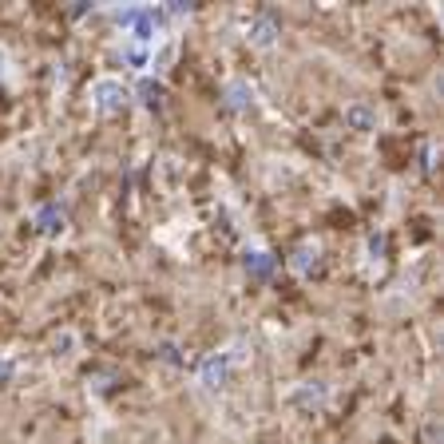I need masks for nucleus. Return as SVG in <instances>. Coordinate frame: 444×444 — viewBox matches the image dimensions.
Wrapping results in <instances>:
<instances>
[{"label": "nucleus", "instance_id": "nucleus-5", "mask_svg": "<svg viewBox=\"0 0 444 444\" xmlns=\"http://www.w3.org/2000/svg\"><path fill=\"white\" fill-rule=\"evenodd\" d=\"M246 270H254L258 278H266V274L274 270V262L266 258V254H254V258H246Z\"/></svg>", "mask_w": 444, "mask_h": 444}, {"label": "nucleus", "instance_id": "nucleus-3", "mask_svg": "<svg viewBox=\"0 0 444 444\" xmlns=\"http://www.w3.org/2000/svg\"><path fill=\"white\" fill-rule=\"evenodd\" d=\"M346 119H349L353 127H357V131H365V127H373V111H369V108H361V103H357V108H349V111H346Z\"/></svg>", "mask_w": 444, "mask_h": 444}, {"label": "nucleus", "instance_id": "nucleus-6", "mask_svg": "<svg viewBox=\"0 0 444 444\" xmlns=\"http://www.w3.org/2000/svg\"><path fill=\"white\" fill-rule=\"evenodd\" d=\"M309 258H313V262H318V250H302V254H297V262H294V266H297V270H302V274H306L309 270Z\"/></svg>", "mask_w": 444, "mask_h": 444}, {"label": "nucleus", "instance_id": "nucleus-8", "mask_svg": "<svg viewBox=\"0 0 444 444\" xmlns=\"http://www.w3.org/2000/svg\"><path fill=\"white\" fill-rule=\"evenodd\" d=\"M230 103H235V108H246V87H230Z\"/></svg>", "mask_w": 444, "mask_h": 444}, {"label": "nucleus", "instance_id": "nucleus-7", "mask_svg": "<svg viewBox=\"0 0 444 444\" xmlns=\"http://www.w3.org/2000/svg\"><path fill=\"white\" fill-rule=\"evenodd\" d=\"M52 222H56V207L40 210V230H56V226H52Z\"/></svg>", "mask_w": 444, "mask_h": 444}, {"label": "nucleus", "instance_id": "nucleus-9", "mask_svg": "<svg viewBox=\"0 0 444 444\" xmlns=\"http://www.w3.org/2000/svg\"><path fill=\"white\" fill-rule=\"evenodd\" d=\"M0 377H13V365H8V361H0Z\"/></svg>", "mask_w": 444, "mask_h": 444}, {"label": "nucleus", "instance_id": "nucleus-1", "mask_svg": "<svg viewBox=\"0 0 444 444\" xmlns=\"http://www.w3.org/2000/svg\"><path fill=\"white\" fill-rule=\"evenodd\" d=\"M91 99H96V108L115 111V108H119V103L127 99V87H124V84H115V80H99V84L91 87Z\"/></svg>", "mask_w": 444, "mask_h": 444}, {"label": "nucleus", "instance_id": "nucleus-4", "mask_svg": "<svg viewBox=\"0 0 444 444\" xmlns=\"http://www.w3.org/2000/svg\"><path fill=\"white\" fill-rule=\"evenodd\" d=\"M250 40H254V44H270V40H274V24H270V20H258V24L250 28Z\"/></svg>", "mask_w": 444, "mask_h": 444}, {"label": "nucleus", "instance_id": "nucleus-2", "mask_svg": "<svg viewBox=\"0 0 444 444\" xmlns=\"http://www.w3.org/2000/svg\"><path fill=\"white\" fill-rule=\"evenodd\" d=\"M226 373H230V357L219 353V357H210L207 365H202V381H207V385H222V381H226Z\"/></svg>", "mask_w": 444, "mask_h": 444}]
</instances>
